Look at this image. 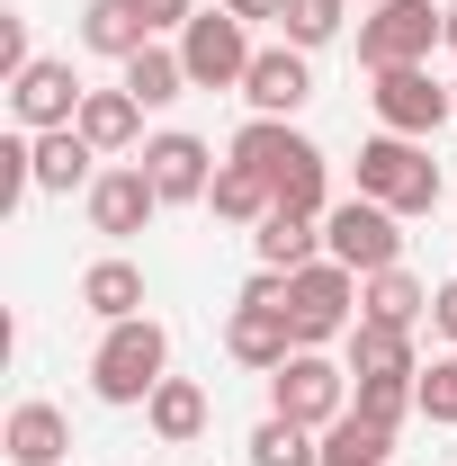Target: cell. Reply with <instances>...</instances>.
<instances>
[{"mask_svg": "<svg viewBox=\"0 0 457 466\" xmlns=\"http://www.w3.org/2000/svg\"><path fill=\"white\" fill-rule=\"evenodd\" d=\"M162 377H171V332H162L153 314L108 323V341L90 350V395H99V404H153Z\"/></svg>", "mask_w": 457, "mask_h": 466, "instance_id": "1", "label": "cell"}, {"mask_svg": "<svg viewBox=\"0 0 457 466\" xmlns=\"http://www.w3.org/2000/svg\"><path fill=\"white\" fill-rule=\"evenodd\" d=\"M225 350H233V368H287L296 359V323H287V269H251L242 279V296H233V314H225Z\"/></svg>", "mask_w": 457, "mask_h": 466, "instance_id": "2", "label": "cell"}, {"mask_svg": "<svg viewBox=\"0 0 457 466\" xmlns=\"http://www.w3.org/2000/svg\"><path fill=\"white\" fill-rule=\"evenodd\" d=\"M440 162H431V144H412V135H368L359 144V198H377V207H395V216H431L440 207Z\"/></svg>", "mask_w": 457, "mask_h": 466, "instance_id": "3", "label": "cell"}, {"mask_svg": "<svg viewBox=\"0 0 457 466\" xmlns=\"http://www.w3.org/2000/svg\"><path fill=\"white\" fill-rule=\"evenodd\" d=\"M287 323H296V350L350 341V323H359V269H341L332 251L305 260V269L287 279Z\"/></svg>", "mask_w": 457, "mask_h": 466, "instance_id": "4", "label": "cell"}, {"mask_svg": "<svg viewBox=\"0 0 457 466\" xmlns=\"http://www.w3.org/2000/svg\"><path fill=\"white\" fill-rule=\"evenodd\" d=\"M431 46H449V9H431V0H377V18H359V63L368 72L431 63Z\"/></svg>", "mask_w": 457, "mask_h": 466, "instance_id": "5", "label": "cell"}, {"mask_svg": "<svg viewBox=\"0 0 457 466\" xmlns=\"http://www.w3.org/2000/svg\"><path fill=\"white\" fill-rule=\"evenodd\" d=\"M323 251H332L341 269H359V279L403 269V216L377 207V198H341V207L323 216Z\"/></svg>", "mask_w": 457, "mask_h": 466, "instance_id": "6", "label": "cell"}, {"mask_svg": "<svg viewBox=\"0 0 457 466\" xmlns=\"http://www.w3.org/2000/svg\"><path fill=\"white\" fill-rule=\"evenodd\" d=\"M269 412L305 421V431H332L350 412V368H332L323 350H296L287 368H269Z\"/></svg>", "mask_w": 457, "mask_h": 466, "instance_id": "7", "label": "cell"}, {"mask_svg": "<svg viewBox=\"0 0 457 466\" xmlns=\"http://www.w3.org/2000/svg\"><path fill=\"white\" fill-rule=\"evenodd\" d=\"M368 108H377V126H386V135H412V144H431V135L457 116V99H449V81H431V63H403V72H377Z\"/></svg>", "mask_w": 457, "mask_h": 466, "instance_id": "8", "label": "cell"}, {"mask_svg": "<svg viewBox=\"0 0 457 466\" xmlns=\"http://www.w3.org/2000/svg\"><path fill=\"white\" fill-rule=\"evenodd\" d=\"M179 63H188V90H242V72H251L242 18H233V9H198V18L179 27Z\"/></svg>", "mask_w": 457, "mask_h": 466, "instance_id": "9", "label": "cell"}, {"mask_svg": "<svg viewBox=\"0 0 457 466\" xmlns=\"http://www.w3.org/2000/svg\"><path fill=\"white\" fill-rule=\"evenodd\" d=\"M81 81H72V63L36 55L18 81H9V116H18V135H55V126H81Z\"/></svg>", "mask_w": 457, "mask_h": 466, "instance_id": "10", "label": "cell"}, {"mask_svg": "<svg viewBox=\"0 0 457 466\" xmlns=\"http://www.w3.org/2000/svg\"><path fill=\"white\" fill-rule=\"evenodd\" d=\"M81 198H90V233H108V242H135V233L162 216V188L144 179V162H126V171H99Z\"/></svg>", "mask_w": 457, "mask_h": 466, "instance_id": "11", "label": "cell"}, {"mask_svg": "<svg viewBox=\"0 0 457 466\" xmlns=\"http://www.w3.org/2000/svg\"><path fill=\"white\" fill-rule=\"evenodd\" d=\"M144 179L162 188V207H198V198L216 188V153H207L198 135H179V126H171V135L144 144Z\"/></svg>", "mask_w": 457, "mask_h": 466, "instance_id": "12", "label": "cell"}, {"mask_svg": "<svg viewBox=\"0 0 457 466\" xmlns=\"http://www.w3.org/2000/svg\"><path fill=\"white\" fill-rule=\"evenodd\" d=\"M242 99H251V116H296L305 99H314L305 46H269V55H251V72H242Z\"/></svg>", "mask_w": 457, "mask_h": 466, "instance_id": "13", "label": "cell"}, {"mask_svg": "<svg viewBox=\"0 0 457 466\" xmlns=\"http://www.w3.org/2000/svg\"><path fill=\"white\" fill-rule=\"evenodd\" d=\"M81 46L108 63H135L153 46V18H144V0H81Z\"/></svg>", "mask_w": 457, "mask_h": 466, "instance_id": "14", "label": "cell"}, {"mask_svg": "<svg viewBox=\"0 0 457 466\" xmlns=\"http://www.w3.org/2000/svg\"><path fill=\"white\" fill-rule=\"evenodd\" d=\"M0 449H9V466H72V421L55 404H18Z\"/></svg>", "mask_w": 457, "mask_h": 466, "instance_id": "15", "label": "cell"}, {"mask_svg": "<svg viewBox=\"0 0 457 466\" xmlns=\"http://www.w3.org/2000/svg\"><path fill=\"white\" fill-rule=\"evenodd\" d=\"M251 251H260V269H305V260H323V216H296V207H279L269 225H251Z\"/></svg>", "mask_w": 457, "mask_h": 466, "instance_id": "16", "label": "cell"}, {"mask_svg": "<svg viewBox=\"0 0 457 466\" xmlns=\"http://www.w3.org/2000/svg\"><path fill=\"white\" fill-rule=\"evenodd\" d=\"M81 135H90V153H135V135H144V99L117 81V90H90L81 99Z\"/></svg>", "mask_w": 457, "mask_h": 466, "instance_id": "17", "label": "cell"}, {"mask_svg": "<svg viewBox=\"0 0 457 466\" xmlns=\"http://www.w3.org/2000/svg\"><path fill=\"white\" fill-rule=\"evenodd\" d=\"M90 162H99V153H90V135H81V126H55V135H36V188H46V198H72V188H90Z\"/></svg>", "mask_w": 457, "mask_h": 466, "instance_id": "18", "label": "cell"}, {"mask_svg": "<svg viewBox=\"0 0 457 466\" xmlns=\"http://www.w3.org/2000/svg\"><path fill=\"white\" fill-rule=\"evenodd\" d=\"M81 305H90V314H99V323H135V314H144V269H135V260H90V269H81Z\"/></svg>", "mask_w": 457, "mask_h": 466, "instance_id": "19", "label": "cell"}, {"mask_svg": "<svg viewBox=\"0 0 457 466\" xmlns=\"http://www.w3.org/2000/svg\"><path fill=\"white\" fill-rule=\"evenodd\" d=\"M144 421H153L162 449H188V440L207 431V386H198V377H162L153 404H144Z\"/></svg>", "mask_w": 457, "mask_h": 466, "instance_id": "20", "label": "cell"}, {"mask_svg": "<svg viewBox=\"0 0 457 466\" xmlns=\"http://www.w3.org/2000/svg\"><path fill=\"white\" fill-rule=\"evenodd\" d=\"M359 314H368V323H395V332H412V323L431 314V288H421L412 269H377V279H359Z\"/></svg>", "mask_w": 457, "mask_h": 466, "instance_id": "21", "label": "cell"}, {"mask_svg": "<svg viewBox=\"0 0 457 466\" xmlns=\"http://www.w3.org/2000/svg\"><path fill=\"white\" fill-rule=\"evenodd\" d=\"M207 207L225 216V225H269L279 216V188L260 171H242V162H216V188H207Z\"/></svg>", "mask_w": 457, "mask_h": 466, "instance_id": "22", "label": "cell"}, {"mask_svg": "<svg viewBox=\"0 0 457 466\" xmlns=\"http://www.w3.org/2000/svg\"><path fill=\"white\" fill-rule=\"evenodd\" d=\"M350 377H421L412 368V332H395V323H350Z\"/></svg>", "mask_w": 457, "mask_h": 466, "instance_id": "23", "label": "cell"}, {"mask_svg": "<svg viewBox=\"0 0 457 466\" xmlns=\"http://www.w3.org/2000/svg\"><path fill=\"white\" fill-rule=\"evenodd\" d=\"M386 458H395V431L368 421V412H341L323 431V466H386Z\"/></svg>", "mask_w": 457, "mask_h": 466, "instance_id": "24", "label": "cell"}, {"mask_svg": "<svg viewBox=\"0 0 457 466\" xmlns=\"http://www.w3.org/2000/svg\"><path fill=\"white\" fill-rule=\"evenodd\" d=\"M251 466H323V431H305V421H287V412H269L251 440Z\"/></svg>", "mask_w": 457, "mask_h": 466, "instance_id": "25", "label": "cell"}, {"mask_svg": "<svg viewBox=\"0 0 457 466\" xmlns=\"http://www.w3.org/2000/svg\"><path fill=\"white\" fill-rule=\"evenodd\" d=\"M126 90H135L144 108H171L179 90H188V63H179V46H144V55L126 63Z\"/></svg>", "mask_w": 457, "mask_h": 466, "instance_id": "26", "label": "cell"}, {"mask_svg": "<svg viewBox=\"0 0 457 466\" xmlns=\"http://www.w3.org/2000/svg\"><path fill=\"white\" fill-rule=\"evenodd\" d=\"M350 412L403 431V412H421V377H359V386H350Z\"/></svg>", "mask_w": 457, "mask_h": 466, "instance_id": "27", "label": "cell"}, {"mask_svg": "<svg viewBox=\"0 0 457 466\" xmlns=\"http://www.w3.org/2000/svg\"><path fill=\"white\" fill-rule=\"evenodd\" d=\"M341 0H287L279 9V27H287V46H305V55H314V46H332V36H341Z\"/></svg>", "mask_w": 457, "mask_h": 466, "instance_id": "28", "label": "cell"}, {"mask_svg": "<svg viewBox=\"0 0 457 466\" xmlns=\"http://www.w3.org/2000/svg\"><path fill=\"white\" fill-rule=\"evenodd\" d=\"M18 198H36V135L0 144V207H18Z\"/></svg>", "mask_w": 457, "mask_h": 466, "instance_id": "29", "label": "cell"}, {"mask_svg": "<svg viewBox=\"0 0 457 466\" xmlns=\"http://www.w3.org/2000/svg\"><path fill=\"white\" fill-rule=\"evenodd\" d=\"M421 421H457V350L421 368Z\"/></svg>", "mask_w": 457, "mask_h": 466, "instance_id": "30", "label": "cell"}, {"mask_svg": "<svg viewBox=\"0 0 457 466\" xmlns=\"http://www.w3.org/2000/svg\"><path fill=\"white\" fill-rule=\"evenodd\" d=\"M27 18H18V9H0V81H18V72H27Z\"/></svg>", "mask_w": 457, "mask_h": 466, "instance_id": "31", "label": "cell"}, {"mask_svg": "<svg viewBox=\"0 0 457 466\" xmlns=\"http://www.w3.org/2000/svg\"><path fill=\"white\" fill-rule=\"evenodd\" d=\"M431 332L457 350V279H440V288H431Z\"/></svg>", "mask_w": 457, "mask_h": 466, "instance_id": "32", "label": "cell"}, {"mask_svg": "<svg viewBox=\"0 0 457 466\" xmlns=\"http://www.w3.org/2000/svg\"><path fill=\"white\" fill-rule=\"evenodd\" d=\"M144 18H153V36H162V27H188V18H198V0H144Z\"/></svg>", "mask_w": 457, "mask_h": 466, "instance_id": "33", "label": "cell"}, {"mask_svg": "<svg viewBox=\"0 0 457 466\" xmlns=\"http://www.w3.org/2000/svg\"><path fill=\"white\" fill-rule=\"evenodd\" d=\"M216 9H233V18H242V27H251V18H279L287 0H216Z\"/></svg>", "mask_w": 457, "mask_h": 466, "instance_id": "34", "label": "cell"}, {"mask_svg": "<svg viewBox=\"0 0 457 466\" xmlns=\"http://www.w3.org/2000/svg\"><path fill=\"white\" fill-rule=\"evenodd\" d=\"M440 9H449V46H457V0H440Z\"/></svg>", "mask_w": 457, "mask_h": 466, "instance_id": "35", "label": "cell"}, {"mask_svg": "<svg viewBox=\"0 0 457 466\" xmlns=\"http://www.w3.org/2000/svg\"><path fill=\"white\" fill-rule=\"evenodd\" d=\"M449 99H457V81H449Z\"/></svg>", "mask_w": 457, "mask_h": 466, "instance_id": "36", "label": "cell"}]
</instances>
